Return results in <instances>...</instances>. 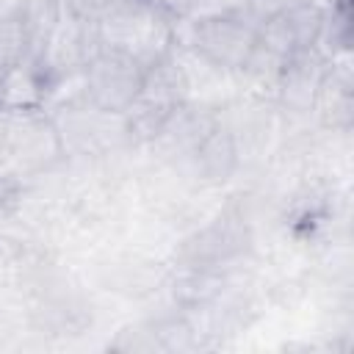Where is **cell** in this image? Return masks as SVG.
Wrapping results in <instances>:
<instances>
[{"label": "cell", "instance_id": "8fae6325", "mask_svg": "<svg viewBox=\"0 0 354 354\" xmlns=\"http://www.w3.org/2000/svg\"><path fill=\"white\" fill-rule=\"evenodd\" d=\"M8 155V111L0 108V163H6Z\"/></svg>", "mask_w": 354, "mask_h": 354}, {"label": "cell", "instance_id": "7a4b0ae2", "mask_svg": "<svg viewBox=\"0 0 354 354\" xmlns=\"http://www.w3.org/2000/svg\"><path fill=\"white\" fill-rule=\"evenodd\" d=\"M102 47L136 58L144 69L174 53V19L149 0H127L97 19Z\"/></svg>", "mask_w": 354, "mask_h": 354}, {"label": "cell", "instance_id": "9c48e42d", "mask_svg": "<svg viewBox=\"0 0 354 354\" xmlns=\"http://www.w3.org/2000/svg\"><path fill=\"white\" fill-rule=\"evenodd\" d=\"M30 55L28 47V33L19 17H6L0 19V75L11 66H17L19 61H25Z\"/></svg>", "mask_w": 354, "mask_h": 354}, {"label": "cell", "instance_id": "30bf717a", "mask_svg": "<svg viewBox=\"0 0 354 354\" xmlns=\"http://www.w3.org/2000/svg\"><path fill=\"white\" fill-rule=\"evenodd\" d=\"M152 6H158L163 14H169L171 19H185V17H194L205 0H149Z\"/></svg>", "mask_w": 354, "mask_h": 354}, {"label": "cell", "instance_id": "6da1fadb", "mask_svg": "<svg viewBox=\"0 0 354 354\" xmlns=\"http://www.w3.org/2000/svg\"><path fill=\"white\" fill-rule=\"evenodd\" d=\"M257 44V25L243 11H218L174 19V47L191 50L216 69L241 72Z\"/></svg>", "mask_w": 354, "mask_h": 354}, {"label": "cell", "instance_id": "52a82bcc", "mask_svg": "<svg viewBox=\"0 0 354 354\" xmlns=\"http://www.w3.org/2000/svg\"><path fill=\"white\" fill-rule=\"evenodd\" d=\"M351 111H354V100H351V80L348 72L337 69L329 61V69L318 86L315 102H313V113L318 116V122L326 130H348L351 124Z\"/></svg>", "mask_w": 354, "mask_h": 354}, {"label": "cell", "instance_id": "277c9868", "mask_svg": "<svg viewBox=\"0 0 354 354\" xmlns=\"http://www.w3.org/2000/svg\"><path fill=\"white\" fill-rule=\"evenodd\" d=\"M144 66L122 50L100 47L83 66L86 100L105 113H124L141 94Z\"/></svg>", "mask_w": 354, "mask_h": 354}, {"label": "cell", "instance_id": "3957f363", "mask_svg": "<svg viewBox=\"0 0 354 354\" xmlns=\"http://www.w3.org/2000/svg\"><path fill=\"white\" fill-rule=\"evenodd\" d=\"M64 158V144L53 116L41 108L8 111V155L6 166L17 177H33L53 169Z\"/></svg>", "mask_w": 354, "mask_h": 354}, {"label": "cell", "instance_id": "ba28073f", "mask_svg": "<svg viewBox=\"0 0 354 354\" xmlns=\"http://www.w3.org/2000/svg\"><path fill=\"white\" fill-rule=\"evenodd\" d=\"M47 91V77L41 66L30 58L0 75V108L3 111H28L41 108Z\"/></svg>", "mask_w": 354, "mask_h": 354}, {"label": "cell", "instance_id": "8992f818", "mask_svg": "<svg viewBox=\"0 0 354 354\" xmlns=\"http://www.w3.org/2000/svg\"><path fill=\"white\" fill-rule=\"evenodd\" d=\"M188 160H191L194 171H196L205 183L221 185V183H227V180L235 174V169H238V163H241L238 138H235L232 130L224 127L221 119H218V124L202 138V144L191 152Z\"/></svg>", "mask_w": 354, "mask_h": 354}, {"label": "cell", "instance_id": "5b68a950", "mask_svg": "<svg viewBox=\"0 0 354 354\" xmlns=\"http://www.w3.org/2000/svg\"><path fill=\"white\" fill-rule=\"evenodd\" d=\"M326 69H329V58L318 47L288 55L277 80V97L282 108L290 113H313V102Z\"/></svg>", "mask_w": 354, "mask_h": 354}]
</instances>
